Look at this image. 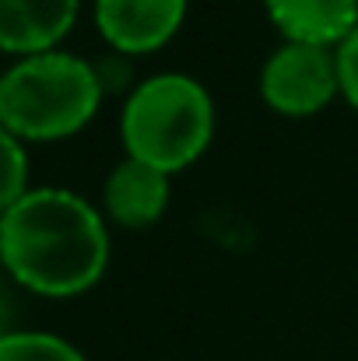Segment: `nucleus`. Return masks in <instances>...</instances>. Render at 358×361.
<instances>
[{"label":"nucleus","mask_w":358,"mask_h":361,"mask_svg":"<svg viewBox=\"0 0 358 361\" xmlns=\"http://www.w3.org/2000/svg\"><path fill=\"white\" fill-rule=\"evenodd\" d=\"M0 263L35 295H81L109 263L106 221L71 190H28L0 218Z\"/></svg>","instance_id":"1"},{"label":"nucleus","mask_w":358,"mask_h":361,"mask_svg":"<svg viewBox=\"0 0 358 361\" xmlns=\"http://www.w3.org/2000/svg\"><path fill=\"white\" fill-rule=\"evenodd\" d=\"M106 81L74 53L21 56L0 74V126L18 140H64L99 113Z\"/></svg>","instance_id":"2"},{"label":"nucleus","mask_w":358,"mask_h":361,"mask_svg":"<svg viewBox=\"0 0 358 361\" xmlns=\"http://www.w3.org/2000/svg\"><path fill=\"white\" fill-rule=\"evenodd\" d=\"M126 158L148 161L162 172L193 165L215 133V106L201 81L186 74H155L141 81L119 123Z\"/></svg>","instance_id":"3"},{"label":"nucleus","mask_w":358,"mask_h":361,"mask_svg":"<svg viewBox=\"0 0 358 361\" xmlns=\"http://www.w3.org/2000/svg\"><path fill=\"white\" fill-rule=\"evenodd\" d=\"M338 92V53L327 46L285 42L267 56L260 74V95L281 116H316Z\"/></svg>","instance_id":"4"},{"label":"nucleus","mask_w":358,"mask_h":361,"mask_svg":"<svg viewBox=\"0 0 358 361\" xmlns=\"http://www.w3.org/2000/svg\"><path fill=\"white\" fill-rule=\"evenodd\" d=\"M186 18V0H95V25L119 53L165 46Z\"/></svg>","instance_id":"5"},{"label":"nucleus","mask_w":358,"mask_h":361,"mask_svg":"<svg viewBox=\"0 0 358 361\" xmlns=\"http://www.w3.org/2000/svg\"><path fill=\"white\" fill-rule=\"evenodd\" d=\"M81 0H0V49L35 56L56 49L71 32Z\"/></svg>","instance_id":"6"},{"label":"nucleus","mask_w":358,"mask_h":361,"mask_svg":"<svg viewBox=\"0 0 358 361\" xmlns=\"http://www.w3.org/2000/svg\"><path fill=\"white\" fill-rule=\"evenodd\" d=\"M102 200H106V214L117 225L148 228L169 207V172L137 158H123L106 179Z\"/></svg>","instance_id":"7"},{"label":"nucleus","mask_w":358,"mask_h":361,"mask_svg":"<svg viewBox=\"0 0 358 361\" xmlns=\"http://www.w3.org/2000/svg\"><path fill=\"white\" fill-rule=\"evenodd\" d=\"M285 42L341 46L358 25V0H263Z\"/></svg>","instance_id":"8"},{"label":"nucleus","mask_w":358,"mask_h":361,"mask_svg":"<svg viewBox=\"0 0 358 361\" xmlns=\"http://www.w3.org/2000/svg\"><path fill=\"white\" fill-rule=\"evenodd\" d=\"M0 361H85L74 344L53 334L14 330L0 334Z\"/></svg>","instance_id":"9"},{"label":"nucleus","mask_w":358,"mask_h":361,"mask_svg":"<svg viewBox=\"0 0 358 361\" xmlns=\"http://www.w3.org/2000/svg\"><path fill=\"white\" fill-rule=\"evenodd\" d=\"M28 193V154L7 126H0V218Z\"/></svg>","instance_id":"10"},{"label":"nucleus","mask_w":358,"mask_h":361,"mask_svg":"<svg viewBox=\"0 0 358 361\" xmlns=\"http://www.w3.org/2000/svg\"><path fill=\"white\" fill-rule=\"evenodd\" d=\"M338 78H341V95L358 109V25L338 46Z\"/></svg>","instance_id":"11"}]
</instances>
